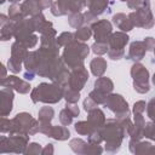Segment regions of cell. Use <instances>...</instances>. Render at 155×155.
I'll return each mask as SVG.
<instances>
[{
  "instance_id": "obj_30",
  "label": "cell",
  "mask_w": 155,
  "mask_h": 155,
  "mask_svg": "<svg viewBox=\"0 0 155 155\" xmlns=\"http://www.w3.org/2000/svg\"><path fill=\"white\" fill-rule=\"evenodd\" d=\"M74 35H75V39H76V40L85 42V41H87V40L93 35V33H92L91 27H88V25H82V27H80V28L76 29V31L74 33Z\"/></svg>"
},
{
  "instance_id": "obj_13",
  "label": "cell",
  "mask_w": 155,
  "mask_h": 155,
  "mask_svg": "<svg viewBox=\"0 0 155 155\" xmlns=\"http://www.w3.org/2000/svg\"><path fill=\"white\" fill-rule=\"evenodd\" d=\"M13 91L11 87H2L0 91V98H1V107H0V115L1 116H7L12 111V105H13Z\"/></svg>"
},
{
  "instance_id": "obj_32",
  "label": "cell",
  "mask_w": 155,
  "mask_h": 155,
  "mask_svg": "<svg viewBox=\"0 0 155 155\" xmlns=\"http://www.w3.org/2000/svg\"><path fill=\"white\" fill-rule=\"evenodd\" d=\"M68 23H69V25L73 27V28H80V27H82V24H85L84 13H81V12H75V13L68 15Z\"/></svg>"
},
{
  "instance_id": "obj_7",
  "label": "cell",
  "mask_w": 155,
  "mask_h": 155,
  "mask_svg": "<svg viewBox=\"0 0 155 155\" xmlns=\"http://www.w3.org/2000/svg\"><path fill=\"white\" fill-rule=\"evenodd\" d=\"M86 6V0H57L52 4L51 13L56 17L80 12Z\"/></svg>"
},
{
  "instance_id": "obj_44",
  "label": "cell",
  "mask_w": 155,
  "mask_h": 155,
  "mask_svg": "<svg viewBox=\"0 0 155 155\" xmlns=\"http://www.w3.org/2000/svg\"><path fill=\"white\" fill-rule=\"evenodd\" d=\"M11 128H12V121L10 119H7L6 116H1V119H0V130H1V133H8L10 134Z\"/></svg>"
},
{
  "instance_id": "obj_56",
  "label": "cell",
  "mask_w": 155,
  "mask_h": 155,
  "mask_svg": "<svg viewBox=\"0 0 155 155\" xmlns=\"http://www.w3.org/2000/svg\"><path fill=\"white\" fill-rule=\"evenodd\" d=\"M8 21H10V18H8V17H6L5 15H0V25L6 24Z\"/></svg>"
},
{
  "instance_id": "obj_3",
  "label": "cell",
  "mask_w": 155,
  "mask_h": 155,
  "mask_svg": "<svg viewBox=\"0 0 155 155\" xmlns=\"http://www.w3.org/2000/svg\"><path fill=\"white\" fill-rule=\"evenodd\" d=\"M88 53L90 47L85 42L75 39L64 47L62 59L68 68L75 69L84 65V59L88 56Z\"/></svg>"
},
{
  "instance_id": "obj_35",
  "label": "cell",
  "mask_w": 155,
  "mask_h": 155,
  "mask_svg": "<svg viewBox=\"0 0 155 155\" xmlns=\"http://www.w3.org/2000/svg\"><path fill=\"white\" fill-rule=\"evenodd\" d=\"M73 40H75V35L71 31H64L62 34L58 35L57 38V44L59 45V47H65L68 44H70Z\"/></svg>"
},
{
  "instance_id": "obj_51",
  "label": "cell",
  "mask_w": 155,
  "mask_h": 155,
  "mask_svg": "<svg viewBox=\"0 0 155 155\" xmlns=\"http://www.w3.org/2000/svg\"><path fill=\"white\" fill-rule=\"evenodd\" d=\"M82 107H84V109L88 113L90 110H92V109H94V108H97L98 107V104L91 98V97H87L85 101H84V103H82Z\"/></svg>"
},
{
  "instance_id": "obj_40",
  "label": "cell",
  "mask_w": 155,
  "mask_h": 155,
  "mask_svg": "<svg viewBox=\"0 0 155 155\" xmlns=\"http://www.w3.org/2000/svg\"><path fill=\"white\" fill-rule=\"evenodd\" d=\"M7 69L10 71H12L13 74H18L22 70V62L18 61V59H16V58L10 57V59L7 62Z\"/></svg>"
},
{
  "instance_id": "obj_34",
  "label": "cell",
  "mask_w": 155,
  "mask_h": 155,
  "mask_svg": "<svg viewBox=\"0 0 155 155\" xmlns=\"http://www.w3.org/2000/svg\"><path fill=\"white\" fill-rule=\"evenodd\" d=\"M63 98L65 99L67 103H78V101L80 99V91H75L73 88H64V94Z\"/></svg>"
},
{
  "instance_id": "obj_17",
  "label": "cell",
  "mask_w": 155,
  "mask_h": 155,
  "mask_svg": "<svg viewBox=\"0 0 155 155\" xmlns=\"http://www.w3.org/2000/svg\"><path fill=\"white\" fill-rule=\"evenodd\" d=\"M87 121L92 125V127H93L94 130H102V127L104 126L107 119H105L104 113H103L101 109L94 108V109H92V110L88 111Z\"/></svg>"
},
{
  "instance_id": "obj_43",
  "label": "cell",
  "mask_w": 155,
  "mask_h": 155,
  "mask_svg": "<svg viewBox=\"0 0 155 155\" xmlns=\"http://www.w3.org/2000/svg\"><path fill=\"white\" fill-rule=\"evenodd\" d=\"M41 153H42V148H41V145H40L39 143H35V142H33V143H29V144L27 145L25 150H24V154H25V155L41 154Z\"/></svg>"
},
{
  "instance_id": "obj_16",
  "label": "cell",
  "mask_w": 155,
  "mask_h": 155,
  "mask_svg": "<svg viewBox=\"0 0 155 155\" xmlns=\"http://www.w3.org/2000/svg\"><path fill=\"white\" fill-rule=\"evenodd\" d=\"M128 41H130V36L125 31H116V33H111L108 40V45H109V48L124 50L125 46L128 44Z\"/></svg>"
},
{
  "instance_id": "obj_27",
  "label": "cell",
  "mask_w": 155,
  "mask_h": 155,
  "mask_svg": "<svg viewBox=\"0 0 155 155\" xmlns=\"http://www.w3.org/2000/svg\"><path fill=\"white\" fill-rule=\"evenodd\" d=\"M70 137V132L67 128V126H53L51 132V138H54L56 140H67Z\"/></svg>"
},
{
  "instance_id": "obj_60",
  "label": "cell",
  "mask_w": 155,
  "mask_h": 155,
  "mask_svg": "<svg viewBox=\"0 0 155 155\" xmlns=\"http://www.w3.org/2000/svg\"><path fill=\"white\" fill-rule=\"evenodd\" d=\"M151 80H153V84L155 85V73H154V75H153V79H151Z\"/></svg>"
},
{
  "instance_id": "obj_25",
  "label": "cell",
  "mask_w": 155,
  "mask_h": 155,
  "mask_svg": "<svg viewBox=\"0 0 155 155\" xmlns=\"http://www.w3.org/2000/svg\"><path fill=\"white\" fill-rule=\"evenodd\" d=\"M23 63H24V68L27 69L28 73H31V74L36 75V69H38V52L36 51H29Z\"/></svg>"
},
{
  "instance_id": "obj_42",
  "label": "cell",
  "mask_w": 155,
  "mask_h": 155,
  "mask_svg": "<svg viewBox=\"0 0 155 155\" xmlns=\"http://www.w3.org/2000/svg\"><path fill=\"white\" fill-rule=\"evenodd\" d=\"M87 142L91 144H101L103 142V136L101 130H94L87 136Z\"/></svg>"
},
{
  "instance_id": "obj_38",
  "label": "cell",
  "mask_w": 155,
  "mask_h": 155,
  "mask_svg": "<svg viewBox=\"0 0 155 155\" xmlns=\"http://www.w3.org/2000/svg\"><path fill=\"white\" fill-rule=\"evenodd\" d=\"M143 136L145 138H149L155 142V122L154 121L145 122V126L143 130Z\"/></svg>"
},
{
  "instance_id": "obj_59",
  "label": "cell",
  "mask_w": 155,
  "mask_h": 155,
  "mask_svg": "<svg viewBox=\"0 0 155 155\" xmlns=\"http://www.w3.org/2000/svg\"><path fill=\"white\" fill-rule=\"evenodd\" d=\"M7 1H10L11 4H18L21 0H7Z\"/></svg>"
},
{
  "instance_id": "obj_33",
  "label": "cell",
  "mask_w": 155,
  "mask_h": 155,
  "mask_svg": "<svg viewBox=\"0 0 155 155\" xmlns=\"http://www.w3.org/2000/svg\"><path fill=\"white\" fill-rule=\"evenodd\" d=\"M74 128L81 136H88L92 131H94V128L92 127V125L87 120L86 121H79V122H76L74 125Z\"/></svg>"
},
{
  "instance_id": "obj_61",
  "label": "cell",
  "mask_w": 155,
  "mask_h": 155,
  "mask_svg": "<svg viewBox=\"0 0 155 155\" xmlns=\"http://www.w3.org/2000/svg\"><path fill=\"white\" fill-rule=\"evenodd\" d=\"M5 1H6V0H0V2H1V4H4Z\"/></svg>"
},
{
  "instance_id": "obj_31",
  "label": "cell",
  "mask_w": 155,
  "mask_h": 155,
  "mask_svg": "<svg viewBox=\"0 0 155 155\" xmlns=\"http://www.w3.org/2000/svg\"><path fill=\"white\" fill-rule=\"evenodd\" d=\"M8 18L10 21L12 22H18V21H22L23 18H25L22 13V10H21V5H17V4H12L10 7H8Z\"/></svg>"
},
{
  "instance_id": "obj_8",
  "label": "cell",
  "mask_w": 155,
  "mask_h": 155,
  "mask_svg": "<svg viewBox=\"0 0 155 155\" xmlns=\"http://www.w3.org/2000/svg\"><path fill=\"white\" fill-rule=\"evenodd\" d=\"M128 17H130L132 24L137 28L150 29L155 23L154 16H153L151 10H150V2H148L147 5H144L140 8L136 10L134 12H131L128 15Z\"/></svg>"
},
{
  "instance_id": "obj_36",
  "label": "cell",
  "mask_w": 155,
  "mask_h": 155,
  "mask_svg": "<svg viewBox=\"0 0 155 155\" xmlns=\"http://www.w3.org/2000/svg\"><path fill=\"white\" fill-rule=\"evenodd\" d=\"M73 119H74V115L71 114V111L68 109V108H63L61 111H59V121L62 125L64 126H69L71 122H73Z\"/></svg>"
},
{
  "instance_id": "obj_53",
  "label": "cell",
  "mask_w": 155,
  "mask_h": 155,
  "mask_svg": "<svg viewBox=\"0 0 155 155\" xmlns=\"http://www.w3.org/2000/svg\"><path fill=\"white\" fill-rule=\"evenodd\" d=\"M143 42H144V46H145L147 51H154V48H155V39H153L151 36H148V38H145L143 40Z\"/></svg>"
},
{
  "instance_id": "obj_45",
  "label": "cell",
  "mask_w": 155,
  "mask_h": 155,
  "mask_svg": "<svg viewBox=\"0 0 155 155\" xmlns=\"http://www.w3.org/2000/svg\"><path fill=\"white\" fill-rule=\"evenodd\" d=\"M108 57L113 61H119L125 57V50H119V48H109L108 50Z\"/></svg>"
},
{
  "instance_id": "obj_54",
  "label": "cell",
  "mask_w": 155,
  "mask_h": 155,
  "mask_svg": "<svg viewBox=\"0 0 155 155\" xmlns=\"http://www.w3.org/2000/svg\"><path fill=\"white\" fill-rule=\"evenodd\" d=\"M54 153V149H53V144L48 143L45 145V148H42V155H52Z\"/></svg>"
},
{
  "instance_id": "obj_9",
  "label": "cell",
  "mask_w": 155,
  "mask_h": 155,
  "mask_svg": "<svg viewBox=\"0 0 155 155\" xmlns=\"http://www.w3.org/2000/svg\"><path fill=\"white\" fill-rule=\"evenodd\" d=\"M103 105L115 114V119H120V117L131 115V111L128 109V104L121 94H117V93L108 94Z\"/></svg>"
},
{
  "instance_id": "obj_24",
  "label": "cell",
  "mask_w": 155,
  "mask_h": 155,
  "mask_svg": "<svg viewBox=\"0 0 155 155\" xmlns=\"http://www.w3.org/2000/svg\"><path fill=\"white\" fill-rule=\"evenodd\" d=\"M94 88L105 93V94H110L113 88H114V84L109 78L105 76H99L96 81H94Z\"/></svg>"
},
{
  "instance_id": "obj_21",
  "label": "cell",
  "mask_w": 155,
  "mask_h": 155,
  "mask_svg": "<svg viewBox=\"0 0 155 155\" xmlns=\"http://www.w3.org/2000/svg\"><path fill=\"white\" fill-rule=\"evenodd\" d=\"M107 61L102 57H96L91 61L90 63V69H91V73L96 76V78H99V76H103L105 70H107Z\"/></svg>"
},
{
  "instance_id": "obj_15",
  "label": "cell",
  "mask_w": 155,
  "mask_h": 155,
  "mask_svg": "<svg viewBox=\"0 0 155 155\" xmlns=\"http://www.w3.org/2000/svg\"><path fill=\"white\" fill-rule=\"evenodd\" d=\"M145 52H147V48H145L143 41H133L130 45L127 59H131L133 62H139L144 58Z\"/></svg>"
},
{
  "instance_id": "obj_47",
  "label": "cell",
  "mask_w": 155,
  "mask_h": 155,
  "mask_svg": "<svg viewBox=\"0 0 155 155\" xmlns=\"http://www.w3.org/2000/svg\"><path fill=\"white\" fill-rule=\"evenodd\" d=\"M147 114L148 117L155 122V97H153L149 103H147Z\"/></svg>"
},
{
  "instance_id": "obj_19",
  "label": "cell",
  "mask_w": 155,
  "mask_h": 155,
  "mask_svg": "<svg viewBox=\"0 0 155 155\" xmlns=\"http://www.w3.org/2000/svg\"><path fill=\"white\" fill-rule=\"evenodd\" d=\"M113 23L116 25V28H119L121 31H130L133 29V24L130 19L128 16H126L125 13H115L113 16Z\"/></svg>"
},
{
  "instance_id": "obj_22",
  "label": "cell",
  "mask_w": 155,
  "mask_h": 155,
  "mask_svg": "<svg viewBox=\"0 0 155 155\" xmlns=\"http://www.w3.org/2000/svg\"><path fill=\"white\" fill-rule=\"evenodd\" d=\"M33 18V22H34V27H35V30L39 31L40 34L45 33L46 30H48L50 28H52V22H48L46 21L45 16L40 12L39 15H35L31 17Z\"/></svg>"
},
{
  "instance_id": "obj_37",
  "label": "cell",
  "mask_w": 155,
  "mask_h": 155,
  "mask_svg": "<svg viewBox=\"0 0 155 155\" xmlns=\"http://www.w3.org/2000/svg\"><path fill=\"white\" fill-rule=\"evenodd\" d=\"M92 52L97 56H102L104 53H108V50H109V45L107 42H99V41H96L92 46Z\"/></svg>"
},
{
  "instance_id": "obj_58",
  "label": "cell",
  "mask_w": 155,
  "mask_h": 155,
  "mask_svg": "<svg viewBox=\"0 0 155 155\" xmlns=\"http://www.w3.org/2000/svg\"><path fill=\"white\" fill-rule=\"evenodd\" d=\"M1 68H2V74H1V79H4V78H6V68H5V65H4V64L1 65Z\"/></svg>"
},
{
  "instance_id": "obj_29",
  "label": "cell",
  "mask_w": 155,
  "mask_h": 155,
  "mask_svg": "<svg viewBox=\"0 0 155 155\" xmlns=\"http://www.w3.org/2000/svg\"><path fill=\"white\" fill-rule=\"evenodd\" d=\"M87 144H88V142H85V140H82L81 138H74V139H71V140L69 142L70 149H71L75 154H82V155H85Z\"/></svg>"
},
{
  "instance_id": "obj_23",
  "label": "cell",
  "mask_w": 155,
  "mask_h": 155,
  "mask_svg": "<svg viewBox=\"0 0 155 155\" xmlns=\"http://www.w3.org/2000/svg\"><path fill=\"white\" fill-rule=\"evenodd\" d=\"M28 52H29L28 48H27L23 44L18 42V41H15V42L12 44V46H11V57H12V58H16V59H18V61H21L22 63L24 62V59H25Z\"/></svg>"
},
{
  "instance_id": "obj_52",
  "label": "cell",
  "mask_w": 155,
  "mask_h": 155,
  "mask_svg": "<svg viewBox=\"0 0 155 155\" xmlns=\"http://www.w3.org/2000/svg\"><path fill=\"white\" fill-rule=\"evenodd\" d=\"M84 18H85V24H92L97 21V16L93 15L92 12H90L88 10L84 12Z\"/></svg>"
},
{
  "instance_id": "obj_10",
  "label": "cell",
  "mask_w": 155,
  "mask_h": 155,
  "mask_svg": "<svg viewBox=\"0 0 155 155\" xmlns=\"http://www.w3.org/2000/svg\"><path fill=\"white\" fill-rule=\"evenodd\" d=\"M91 29H92L96 41L108 44V40L113 33V25L109 21H107V19L96 21L94 23L91 24Z\"/></svg>"
},
{
  "instance_id": "obj_26",
  "label": "cell",
  "mask_w": 155,
  "mask_h": 155,
  "mask_svg": "<svg viewBox=\"0 0 155 155\" xmlns=\"http://www.w3.org/2000/svg\"><path fill=\"white\" fill-rule=\"evenodd\" d=\"M54 116V110L52 107H42L40 108L39 113H38V120L40 124H47V122H51L52 119Z\"/></svg>"
},
{
  "instance_id": "obj_12",
  "label": "cell",
  "mask_w": 155,
  "mask_h": 155,
  "mask_svg": "<svg viewBox=\"0 0 155 155\" xmlns=\"http://www.w3.org/2000/svg\"><path fill=\"white\" fill-rule=\"evenodd\" d=\"M1 86L2 87H11L12 90H15L16 92L21 93V94H25L30 91V84L27 81V80H23V79H19L18 76L16 75H10V76H6L4 79H1Z\"/></svg>"
},
{
  "instance_id": "obj_46",
  "label": "cell",
  "mask_w": 155,
  "mask_h": 155,
  "mask_svg": "<svg viewBox=\"0 0 155 155\" xmlns=\"http://www.w3.org/2000/svg\"><path fill=\"white\" fill-rule=\"evenodd\" d=\"M103 153V148L99 145V144H91L88 143L87 144V148H86V151H85V155H99Z\"/></svg>"
},
{
  "instance_id": "obj_6",
  "label": "cell",
  "mask_w": 155,
  "mask_h": 155,
  "mask_svg": "<svg viewBox=\"0 0 155 155\" xmlns=\"http://www.w3.org/2000/svg\"><path fill=\"white\" fill-rule=\"evenodd\" d=\"M131 76L133 79V88L138 93H147L150 91L149 85V71L148 69L139 62H134L131 67Z\"/></svg>"
},
{
  "instance_id": "obj_14",
  "label": "cell",
  "mask_w": 155,
  "mask_h": 155,
  "mask_svg": "<svg viewBox=\"0 0 155 155\" xmlns=\"http://www.w3.org/2000/svg\"><path fill=\"white\" fill-rule=\"evenodd\" d=\"M128 149L133 154H153V153H155V145H153L150 142H142V140H134V139H130Z\"/></svg>"
},
{
  "instance_id": "obj_55",
  "label": "cell",
  "mask_w": 155,
  "mask_h": 155,
  "mask_svg": "<svg viewBox=\"0 0 155 155\" xmlns=\"http://www.w3.org/2000/svg\"><path fill=\"white\" fill-rule=\"evenodd\" d=\"M39 1H40V5H41V8H42V10L51 7V6H52V4H53V1H52V0H39Z\"/></svg>"
},
{
  "instance_id": "obj_62",
  "label": "cell",
  "mask_w": 155,
  "mask_h": 155,
  "mask_svg": "<svg viewBox=\"0 0 155 155\" xmlns=\"http://www.w3.org/2000/svg\"><path fill=\"white\" fill-rule=\"evenodd\" d=\"M120 1H128V0H120Z\"/></svg>"
},
{
  "instance_id": "obj_50",
  "label": "cell",
  "mask_w": 155,
  "mask_h": 155,
  "mask_svg": "<svg viewBox=\"0 0 155 155\" xmlns=\"http://www.w3.org/2000/svg\"><path fill=\"white\" fill-rule=\"evenodd\" d=\"M52 125L51 122H47V124H40L39 125V132L47 136V137H51V132H52Z\"/></svg>"
},
{
  "instance_id": "obj_5",
  "label": "cell",
  "mask_w": 155,
  "mask_h": 155,
  "mask_svg": "<svg viewBox=\"0 0 155 155\" xmlns=\"http://www.w3.org/2000/svg\"><path fill=\"white\" fill-rule=\"evenodd\" d=\"M28 134H8L0 138V153H17L24 154L27 145L29 144Z\"/></svg>"
},
{
  "instance_id": "obj_11",
  "label": "cell",
  "mask_w": 155,
  "mask_h": 155,
  "mask_svg": "<svg viewBox=\"0 0 155 155\" xmlns=\"http://www.w3.org/2000/svg\"><path fill=\"white\" fill-rule=\"evenodd\" d=\"M87 80H88V71L85 68V65L71 69L68 80V87L75 91H81L85 87Z\"/></svg>"
},
{
  "instance_id": "obj_2",
  "label": "cell",
  "mask_w": 155,
  "mask_h": 155,
  "mask_svg": "<svg viewBox=\"0 0 155 155\" xmlns=\"http://www.w3.org/2000/svg\"><path fill=\"white\" fill-rule=\"evenodd\" d=\"M64 94V87L58 84L41 82L34 87L30 92V98L33 103H45V104H56L58 103Z\"/></svg>"
},
{
  "instance_id": "obj_1",
  "label": "cell",
  "mask_w": 155,
  "mask_h": 155,
  "mask_svg": "<svg viewBox=\"0 0 155 155\" xmlns=\"http://www.w3.org/2000/svg\"><path fill=\"white\" fill-rule=\"evenodd\" d=\"M101 132L103 136V140L105 142L107 153L114 154L119 151L122 139L126 136V132L121 126V124L116 119H108L104 126L102 127Z\"/></svg>"
},
{
  "instance_id": "obj_18",
  "label": "cell",
  "mask_w": 155,
  "mask_h": 155,
  "mask_svg": "<svg viewBox=\"0 0 155 155\" xmlns=\"http://www.w3.org/2000/svg\"><path fill=\"white\" fill-rule=\"evenodd\" d=\"M21 10L24 17H28V16L33 17L35 15H39L42 11L39 0H24L21 4Z\"/></svg>"
},
{
  "instance_id": "obj_49",
  "label": "cell",
  "mask_w": 155,
  "mask_h": 155,
  "mask_svg": "<svg viewBox=\"0 0 155 155\" xmlns=\"http://www.w3.org/2000/svg\"><path fill=\"white\" fill-rule=\"evenodd\" d=\"M147 109V103L144 101H138L133 104V114H143Z\"/></svg>"
},
{
  "instance_id": "obj_4",
  "label": "cell",
  "mask_w": 155,
  "mask_h": 155,
  "mask_svg": "<svg viewBox=\"0 0 155 155\" xmlns=\"http://www.w3.org/2000/svg\"><path fill=\"white\" fill-rule=\"evenodd\" d=\"M12 121V128L10 134H28L34 136L39 132V120H35L29 113H19L17 114Z\"/></svg>"
},
{
  "instance_id": "obj_39",
  "label": "cell",
  "mask_w": 155,
  "mask_h": 155,
  "mask_svg": "<svg viewBox=\"0 0 155 155\" xmlns=\"http://www.w3.org/2000/svg\"><path fill=\"white\" fill-rule=\"evenodd\" d=\"M38 40H39V38L33 33V34H30V35H28V36L23 38V39H22V40H19L18 42L23 44L27 48H33V47H35V46H36Z\"/></svg>"
},
{
  "instance_id": "obj_20",
  "label": "cell",
  "mask_w": 155,
  "mask_h": 155,
  "mask_svg": "<svg viewBox=\"0 0 155 155\" xmlns=\"http://www.w3.org/2000/svg\"><path fill=\"white\" fill-rule=\"evenodd\" d=\"M86 6L90 12L96 16H99L105 10H108L109 0H86Z\"/></svg>"
},
{
  "instance_id": "obj_48",
  "label": "cell",
  "mask_w": 155,
  "mask_h": 155,
  "mask_svg": "<svg viewBox=\"0 0 155 155\" xmlns=\"http://www.w3.org/2000/svg\"><path fill=\"white\" fill-rule=\"evenodd\" d=\"M148 2H150V1L149 0H128L127 6L131 10H138V8L143 7L144 5H147Z\"/></svg>"
},
{
  "instance_id": "obj_63",
  "label": "cell",
  "mask_w": 155,
  "mask_h": 155,
  "mask_svg": "<svg viewBox=\"0 0 155 155\" xmlns=\"http://www.w3.org/2000/svg\"><path fill=\"white\" fill-rule=\"evenodd\" d=\"M153 52H154V54H155V48H154V51H153Z\"/></svg>"
},
{
  "instance_id": "obj_28",
  "label": "cell",
  "mask_w": 155,
  "mask_h": 155,
  "mask_svg": "<svg viewBox=\"0 0 155 155\" xmlns=\"http://www.w3.org/2000/svg\"><path fill=\"white\" fill-rule=\"evenodd\" d=\"M15 33V22L8 21L6 24L1 25V30H0V40L1 41H7L13 36Z\"/></svg>"
},
{
  "instance_id": "obj_41",
  "label": "cell",
  "mask_w": 155,
  "mask_h": 155,
  "mask_svg": "<svg viewBox=\"0 0 155 155\" xmlns=\"http://www.w3.org/2000/svg\"><path fill=\"white\" fill-rule=\"evenodd\" d=\"M88 97H91L97 104H104V102H105L108 94H105V93H103V92H101V91H98V90L94 88V90H92V91L90 92Z\"/></svg>"
},
{
  "instance_id": "obj_57",
  "label": "cell",
  "mask_w": 155,
  "mask_h": 155,
  "mask_svg": "<svg viewBox=\"0 0 155 155\" xmlns=\"http://www.w3.org/2000/svg\"><path fill=\"white\" fill-rule=\"evenodd\" d=\"M34 76H35V75H34V74H31V73H28V71H25V73H24V79H25V80L31 81V80L34 79Z\"/></svg>"
}]
</instances>
